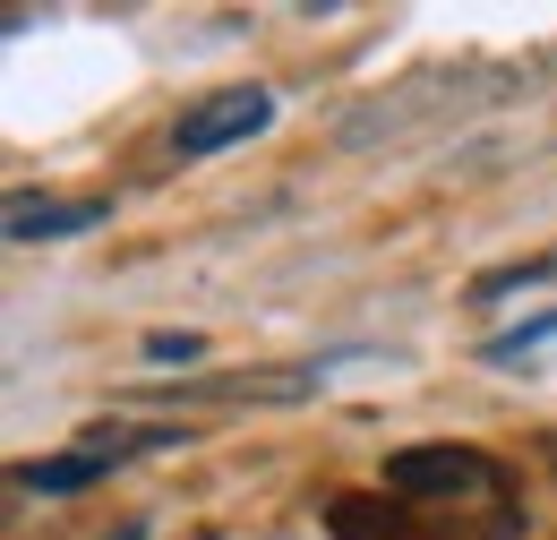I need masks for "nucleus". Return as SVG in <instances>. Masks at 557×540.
I'll return each mask as SVG.
<instances>
[{"mask_svg":"<svg viewBox=\"0 0 557 540\" xmlns=\"http://www.w3.org/2000/svg\"><path fill=\"white\" fill-rule=\"evenodd\" d=\"M146 360H198V335H146Z\"/></svg>","mask_w":557,"mask_h":540,"instance_id":"6","label":"nucleus"},{"mask_svg":"<svg viewBox=\"0 0 557 540\" xmlns=\"http://www.w3.org/2000/svg\"><path fill=\"white\" fill-rule=\"evenodd\" d=\"M267 121H275V95H267V86H223V95H207V103L181 112V155H223V146L258 137Z\"/></svg>","mask_w":557,"mask_h":540,"instance_id":"1","label":"nucleus"},{"mask_svg":"<svg viewBox=\"0 0 557 540\" xmlns=\"http://www.w3.org/2000/svg\"><path fill=\"white\" fill-rule=\"evenodd\" d=\"M557 335V309L549 318H532V327H506V335H488V360H523V352H541Z\"/></svg>","mask_w":557,"mask_h":540,"instance_id":"5","label":"nucleus"},{"mask_svg":"<svg viewBox=\"0 0 557 540\" xmlns=\"http://www.w3.org/2000/svg\"><path fill=\"white\" fill-rule=\"evenodd\" d=\"M103 223V198H9V241H70V232H95Z\"/></svg>","mask_w":557,"mask_h":540,"instance_id":"4","label":"nucleus"},{"mask_svg":"<svg viewBox=\"0 0 557 540\" xmlns=\"http://www.w3.org/2000/svg\"><path fill=\"white\" fill-rule=\"evenodd\" d=\"M121 455H138V438H129V429H95V438H77V455L17 464V489H35V498H70V489H86V480H103Z\"/></svg>","mask_w":557,"mask_h":540,"instance_id":"3","label":"nucleus"},{"mask_svg":"<svg viewBox=\"0 0 557 540\" xmlns=\"http://www.w3.org/2000/svg\"><path fill=\"white\" fill-rule=\"evenodd\" d=\"M386 489H404V498H455V489H472V498H488L497 464L472 455V446H412V455L386 464Z\"/></svg>","mask_w":557,"mask_h":540,"instance_id":"2","label":"nucleus"}]
</instances>
